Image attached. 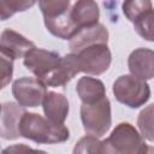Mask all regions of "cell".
Instances as JSON below:
<instances>
[{"label": "cell", "instance_id": "cell-15", "mask_svg": "<svg viewBox=\"0 0 154 154\" xmlns=\"http://www.w3.org/2000/svg\"><path fill=\"white\" fill-rule=\"evenodd\" d=\"M100 12L97 4L90 0L77 1L71 7V18L78 31L85 26L97 24Z\"/></svg>", "mask_w": 154, "mask_h": 154}, {"label": "cell", "instance_id": "cell-13", "mask_svg": "<svg viewBox=\"0 0 154 154\" xmlns=\"http://www.w3.org/2000/svg\"><path fill=\"white\" fill-rule=\"evenodd\" d=\"M25 113L20 105L5 102L1 107V129L0 134L4 140H14L19 137V123Z\"/></svg>", "mask_w": 154, "mask_h": 154}, {"label": "cell", "instance_id": "cell-14", "mask_svg": "<svg viewBox=\"0 0 154 154\" xmlns=\"http://www.w3.org/2000/svg\"><path fill=\"white\" fill-rule=\"evenodd\" d=\"M42 105L46 118L49 122L57 125L64 124L69 114V101L63 94L48 91Z\"/></svg>", "mask_w": 154, "mask_h": 154}, {"label": "cell", "instance_id": "cell-6", "mask_svg": "<svg viewBox=\"0 0 154 154\" xmlns=\"http://www.w3.org/2000/svg\"><path fill=\"white\" fill-rule=\"evenodd\" d=\"M79 69L89 75H101L111 65V52L106 43H97L76 53Z\"/></svg>", "mask_w": 154, "mask_h": 154}, {"label": "cell", "instance_id": "cell-16", "mask_svg": "<svg viewBox=\"0 0 154 154\" xmlns=\"http://www.w3.org/2000/svg\"><path fill=\"white\" fill-rule=\"evenodd\" d=\"M76 91L83 103H94L106 97L103 83L93 77H82L77 82Z\"/></svg>", "mask_w": 154, "mask_h": 154}, {"label": "cell", "instance_id": "cell-22", "mask_svg": "<svg viewBox=\"0 0 154 154\" xmlns=\"http://www.w3.org/2000/svg\"><path fill=\"white\" fill-rule=\"evenodd\" d=\"M13 72V60L1 54V88H5L11 78Z\"/></svg>", "mask_w": 154, "mask_h": 154}, {"label": "cell", "instance_id": "cell-21", "mask_svg": "<svg viewBox=\"0 0 154 154\" xmlns=\"http://www.w3.org/2000/svg\"><path fill=\"white\" fill-rule=\"evenodd\" d=\"M73 154H102V142L95 136L87 135L76 143Z\"/></svg>", "mask_w": 154, "mask_h": 154}, {"label": "cell", "instance_id": "cell-11", "mask_svg": "<svg viewBox=\"0 0 154 154\" xmlns=\"http://www.w3.org/2000/svg\"><path fill=\"white\" fill-rule=\"evenodd\" d=\"M129 70L132 76L140 79H150L154 77V51L148 48H137L131 52L128 59Z\"/></svg>", "mask_w": 154, "mask_h": 154}, {"label": "cell", "instance_id": "cell-3", "mask_svg": "<svg viewBox=\"0 0 154 154\" xmlns=\"http://www.w3.org/2000/svg\"><path fill=\"white\" fill-rule=\"evenodd\" d=\"M38 6L43 14L46 28L54 36L71 40L78 32L71 18V2L69 0L40 1Z\"/></svg>", "mask_w": 154, "mask_h": 154}, {"label": "cell", "instance_id": "cell-23", "mask_svg": "<svg viewBox=\"0 0 154 154\" xmlns=\"http://www.w3.org/2000/svg\"><path fill=\"white\" fill-rule=\"evenodd\" d=\"M1 154H47L43 150H37L28 147L26 144H13L2 149Z\"/></svg>", "mask_w": 154, "mask_h": 154}, {"label": "cell", "instance_id": "cell-4", "mask_svg": "<svg viewBox=\"0 0 154 154\" xmlns=\"http://www.w3.org/2000/svg\"><path fill=\"white\" fill-rule=\"evenodd\" d=\"M113 94L119 102L130 108H137L148 101L150 89L146 81L132 75H124L113 83Z\"/></svg>", "mask_w": 154, "mask_h": 154}, {"label": "cell", "instance_id": "cell-1", "mask_svg": "<svg viewBox=\"0 0 154 154\" xmlns=\"http://www.w3.org/2000/svg\"><path fill=\"white\" fill-rule=\"evenodd\" d=\"M19 135L37 143H60L70 137L69 129L57 125L37 113L25 112L19 123Z\"/></svg>", "mask_w": 154, "mask_h": 154}, {"label": "cell", "instance_id": "cell-8", "mask_svg": "<svg viewBox=\"0 0 154 154\" xmlns=\"http://www.w3.org/2000/svg\"><path fill=\"white\" fill-rule=\"evenodd\" d=\"M61 58L58 53L42 48H32L24 57V65L37 79L43 82L60 64Z\"/></svg>", "mask_w": 154, "mask_h": 154}, {"label": "cell", "instance_id": "cell-20", "mask_svg": "<svg viewBox=\"0 0 154 154\" xmlns=\"http://www.w3.org/2000/svg\"><path fill=\"white\" fill-rule=\"evenodd\" d=\"M150 8H153V5L148 0H134L123 2V12L132 23Z\"/></svg>", "mask_w": 154, "mask_h": 154}, {"label": "cell", "instance_id": "cell-10", "mask_svg": "<svg viewBox=\"0 0 154 154\" xmlns=\"http://www.w3.org/2000/svg\"><path fill=\"white\" fill-rule=\"evenodd\" d=\"M108 40V31L107 28L100 23L85 26L81 29L71 40H70V49L72 53H78L83 48L97 45V43H106Z\"/></svg>", "mask_w": 154, "mask_h": 154}, {"label": "cell", "instance_id": "cell-12", "mask_svg": "<svg viewBox=\"0 0 154 154\" xmlns=\"http://www.w3.org/2000/svg\"><path fill=\"white\" fill-rule=\"evenodd\" d=\"M78 72H81L78 58L76 53L67 54L61 58L58 67L42 82L46 87H63L70 82Z\"/></svg>", "mask_w": 154, "mask_h": 154}, {"label": "cell", "instance_id": "cell-19", "mask_svg": "<svg viewBox=\"0 0 154 154\" xmlns=\"http://www.w3.org/2000/svg\"><path fill=\"white\" fill-rule=\"evenodd\" d=\"M34 5H35V1L0 0V18H1V20H6L8 17L13 16L14 13L20 12V11H25Z\"/></svg>", "mask_w": 154, "mask_h": 154}, {"label": "cell", "instance_id": "cell-17", "mask_svg": "<svg viewBox=\"0 0 154 154\" xmlns=\"http://www.w3.org/2000/svg\"><path fill=\"white\" fill-rule=\"evenodd\" d=\"M137 125L143 137L154 142V103L143 108L137 118Z\"/></svg>", "mask_w": 154, "mask_h": 154}, {"label": "cell", "instance_id": "cell-9", "mask_svg": "<svg viewBox=\"0 0 154 154\" xmlns=\"http://www.w3.org/2000/svg\"><path fill=\"white\" fill-rule=\"evenodd\" d=\"M35 48L34 42L20 35L12 29H5L1 34L0 51L1 54L14 60L18 58H24L25 54Z\"/></svg>", "mask_w": 154, "mask_h": 154}, {"label": "cell", "instance_id": "cell-7", "mask_svg": "<svg viewBox=\"0 0 154 154\" xmlns=\"http://www.w3.org/2000/svg\"><path fill=\"white\" fill-rule=\"evenodd\" d=\"M12 93L18 105L22 107H37L47 95L46 85L37 78L22 77L14 81Z\"/></svg>", "mask_w": 154, "mask_h": 154}, {"label": "cell", "instance_id": "cell-18", "mask_svg": "<svg viewBox=\"0 0 154 154\" xmlns=\"http://www.w3.org/2000/svg\"><path fill=\"white\" fill-rule=\"evenodd\" d=\"M134 28L141 37L154 42V8L148 10L137 18L134 22Z\"/></svg>", "mask_w": 154, "mask_h": 154}, {"label": "cell", "instance_id": "cell-2", "mask_svg": "<svg viewBox=\"0 0 154 154\" xmlns=\"http://www.w3.org/2000/svg\"><path fill=\"white\" fill-rule=\"evenodd\" d=\"M102 154H154V149L131 124L120 123L102 141Z\"/></svg>", "mask_w": 154, "mask_h": 154}, {"label": "cell", "instance_id": "cell-5", "mask_svg": "<svg viewBox=\"0 0 154 154\" xmlns=\"http://www.w3.org/2000/svg\"><path fill=\"white\" fill-rule=\"evenodd\" d=\"M81 119L84 131L95 137L103 136L111 128V103L107 97L94 103H82Z\"/></svg>", "mask_w": 154, "mask_h": 154}]
</instances>
